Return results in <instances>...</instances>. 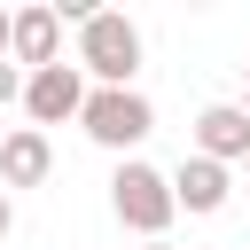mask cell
<instances>
[{"mask_svg":"<svg viewBox=\"0 0 250 250\" xmlns=\"http://www.w3.org/2000/svg\"><path fill=\"white\" fill-rule=\"evenodd\" d=\"M78 70L94 86H133V70H141V23L125 8H94L78 23Z\"/></svg>","mask_w":250,"mask_h":250,"instance_id":"cell-1","label":"cell"},{"mask_svg":"<svg viewBox=\"0 0 250 250\" xmlns=\"http://www.w3.org/2000/svg\"><path fill=\"white\" fill-rule=\"evenodd\" d=\"M109 211H117V219H125L133 234L164 242V227L180 219V195H172V172H156V164L125 156V164L109 172Z\"/></svg>","mask_w":250,"mask_h":250,"instance_id":"cell-2","label":"cell"},{"mask_svg":"<svg viewBox=\"0 0 250 250\" xmlns=\"http://www.w3.org/2000/svg\"><path fill=\"white\" fill-rule=\"evenodd\" d=\"M86 141L94 148H109V156H125V148H141L148 133H156V109H148V94L141 86H94V102H86Z\"/></svg>","mask_w":250,"mask_h":250,"instance_id":"cell-3","label":"cell"},{"mask_svg":"<svg viewBox=\"0 0 250 250\" xmlns=\"http://www.w3.org/2000/svg\"><path fill=\"white\" fill-rule=\"evenodd\" d=\"M86 102H94V86H86L78 62H47V70H31V86H23V109H31L39 133L62 125V117H86Z\"/></svg>","mask_w":250,"mask_h":250,"instance_id":"cell-4","label":"cell"},{"mask_svg":"<svg viewBox=\"0 0 250 250\" xmlns=\"http://www.w3.org/2000/svg\"><path fill=\"white\" fill-rule=\"evenodd\" d=\"M195 156H211V164H250V109H242V102H203V109H195Z\"/></svg>","mask_w":250,"mask_h":250,"instance_id":"cell-5","label":"cell"},{"mask_svg":"<svg viewBox=\"0 0 250 250\" xmlns=\"http://www.w3.org/2000/svg\"><path fill=\"white\" fill-rule=\"evenodd\" d=\"M172 195H180V211H188V219H219V211H227V195H234V172H227V164H211V156H180Z\"/></svg>","mask_w":250,"mask_h":250,"instance_id":"cell-6","label":"cell"},{"mask_svg":"<svg viewBox=\"0 0 250 250\" xmlns=\"http://www.w3.org/2000/svg\"><path fill=\"white\" fill-rule=\"evenodd\" d=\"M8 62H23V78H31V70H47V62H62V16H55V8H16Z\"/></svg>","mask_w":250,"mask_h":250,"instance_id":"cell-7","label":"cell"},{"mask_svg":"<svg viewBox=\"0 0 250 250\" xmlns=\"http://www.w3.org/2000/svg\"><path fill=\"white\" fill-rule=\"evenodd\" d=\"M55 172V141L39 133V125H16L8 141H0V188H39Z\"/></svg>","mask_w":250,"mask_h":250,"instance_id":"cell-8","label":"cell"},{"mask_svg":"<svg viewBox=\"0 0 250 250\" xmlns=\"http://www.w3.org/2000/svg\"><path fill=\"white\" fill-rule=\"evenodd\" d=\"M23 86H31V78H23L16 62H0V109H8V102H23Z\"/></svg>","mask_w":250,"mask_h":250,"instance_id":"cell-9","label":"cell"},{"mask_svg":"<svg viewBox=\"0 0 250 250\" xmlns=\"http://www.w3.org/2000/svg\"><path fill=\"white\" fill-rule=\"evenodd\" d=\"M16 234V203H8V188H0V242Z\"/></svg>","mask_w":250,"mask_h":250,"instance_id":"cell-10","label":"cell"},{"mask_svg":"<svg viewBox=\"0 0 250 250\" xmlns=\"http://www.w3.org/2000/svg\"><path fill=\"white\" fill-rule=\"evenodd\" d=\"M8 39H16V16H0V62H8Z\"/></svg>","mask_w":250,"mask_h":250,"instance_id":"cell-11","label":"cell"},{"mask_svg":"<svg viewBox=\"0 0 250 250\" xmlns=\"http://www.w3.org/2000/svg\"><path fill=\"white\" fill-rule=\"evenodd\" d=\"M242 109H250V62H242Z\"/></svg>","mask_w":250,"mask_h":250,"instance_id":"cell-12","label":"cell"},{"mask_svg":"<svg viewBox=\"0 0 250 250\" xmlns=\"http://www.w3.org/2000/svg\"><path fill=\"white\" fill-rule=\"evenodd\" d=\"M148 250H172V242H148Z\"/></svg>","mask_w":250,"mask_h":250,"instance_id":"cell-13","label":"cell"},{"mask_svg":"<svg viewBox=\"0 0 250 250\" xmlns=\"http://www.w3.org/2000/svg\"><path fill=\"white\" fill-rule=\"evenodd\" d=\"M242 172H250V164H242Z\"/></svg>","mask_w":250,"mask_h":250,"instance_id":"cell-14","label":"cell"}]
</instances>
